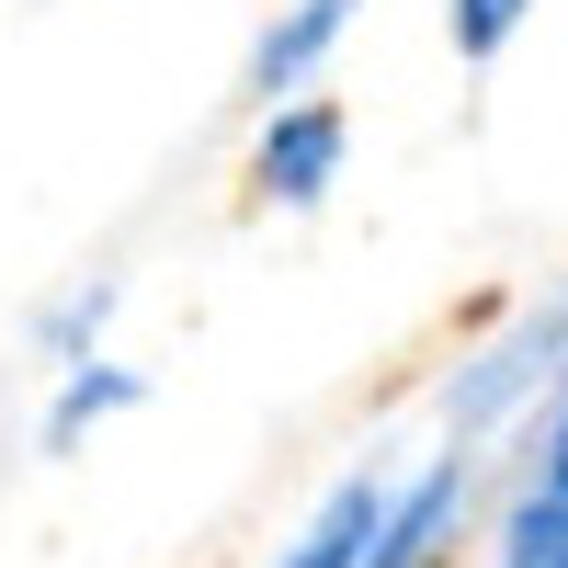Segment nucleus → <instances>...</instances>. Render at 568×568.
Segmentation results:
<instances>
[{"label":"nucleus","mask_w":568,"mask_h":568,"mask_svg":"<svg viewBox=\"0 0 568 568\" xmlns=\"http://www.w3.org/2000/svg\"><path fill=\"white\" fill-rule=\"evenodd\" d=\"M511 23H524V0H455V45L466 58H500Z\"/></svg>","instance_id":"nucleus-7"},{"label":"nucleus","mask_w":568,"mask_h":568,"mask_svg":"<svg viewBox=\"0 0 568 568\" xmlns=\"http://www.w3.org/2000/svg\"><path fill=\"white\" fill-rule=\"evenodd\" d=\"M455 500H466V466L444 455L433 466V478H420L398 511H375V546H364V568H420V557H433L444 546V524H455Z\"/></svg>","instance_id":"nucleus-2"},{"label":"nucleus","mask_w":568,"mask_h":568,"mask_svg":"<svg viewBox=\"0 0 568 568\" xmlns=\"http://www.w3.org/2000/svg\"><path fill=\"white\" fill-rule=\"evenodd\" d=\"M500 568H568V511L557 500H524V511H511V557Z\"/></svg>","instance_id":"nucleus-6"},{"label":"nucleus","mask_w":568,"mask_h":568,"mask_svg":"<svg viewBox=\"0 0 568 568\" xmlns=\"http://www.w3.org/2000/svg\"><path fill=\"white\" fill-rule=\"evenodd\" d=\"M546 500L568 511V433H557V455H546Z\"/></svg>","instance_id":"nucleus-8"},{"label":"nucleus","mask_w":568,"mask_h":568,"mask_svg":"<svg viewBox=\"0 0 568 568\" xmlns=\"http://www.w3.org/2000/svg\"><path fill=\"white\" fill-rule=\"evenodd\" d=\"M114 409H136V375H125V364H80L69 387H58V409H45V444L69 455L91 420H114Z\"/></svg>","instance_id":"nucleus-5"},{"label":"nucleus","mask_w":568,"mask_h":568,"mask_svg":"<svg viewBox=\"0 0 568 568\" xmlns=\"http://www.w3.org/2000/svg\"><path fill=\"white\" fill-rule=\"evenodd\" d=\"M375 511H387V489H375V478H342V489H329V511L307 524V546L284 557V568H364V546H375Z\"/></svg>","instance_id":"nucleus-3"},{"label":"nucleus","mask_w":568,"mask_h":568,"mask_svg":"<svg viewBox=\"0 0 568 568\" xmlns=\"http://www.w3.org/2000/svg\"><path fill=\"white\" fill-rule=\"evenodd\" d=\"M329 171H342V114H329V103H296V114L262 125V182L284 205H318Z\"/></svg>","instance_id":"nucleus-1"},{"label":"nucleus","mask_w":568,"mask_h":568,"mask_svg":"<svg viewBox=\"0 0 568 568\" xmlns=\"http://www.w3.org/2000/svg\"><path fill=\"white\" fill-rule=\"evenodd\" d=\"M342 23H353V0H296V12L262 34V91H296V80L329 58V34H342Z\"/></svg>","instance_id":"nucleus-4"}]
</instances>
